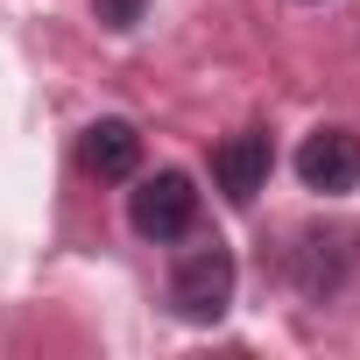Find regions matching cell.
Wrapping results in <instances>:
<instances>
[{
  "label": "cell",
  "instance_id": "cell-1",
  "mask_svg": "<svg viewBox=\"0 0 360 360\" xmlns=\"http://www.w3.org/2000/svg\"><path fill=\"white\" fill-rule=\"evenodd\" d=\"M233 283H240L233 248L226 240H191L176 255V269H169V311L184 325H219L233 311Z\"/></svg>",
  "mask_w": 360,
  "mask_h": 360
},
{
  "label": "cell",
  "instance_id": "cell-2",
  "mask_svg": "<svg viewBox=\"0 0 360 360\" xmlns=\"http://www.w3.org/2000/svg\"><path fill=\"white\" fill-rule=\"evenodd\" d=\"M360 269V233L353 226H304L290 240V283L304 304H332Z\"/></svg>",
  "mask_w": 360,
  "mask_h": 360
},
{
  "label": "cell",
  "instance_id": "cell-3",
  "mask_svg": "<svg viewBox=\"0 0 360 360\" xmlns=\"http://www.w3.org/2000/svg\"><path fill=\"white\" fill-rule=\"evenodd\" d=\"M127 226H134L141 240H155V248L191 240V233H198V184H191L184 169L141 176V184L127 191Z\"/></svg>",
  "mask_w": 360,
  "mask_h": 360
},
{
  "label": "cell",
  "instance_id": "cell-4",
  "mask_svg": "<svg viewBox=\"0 0 360 360\" xmlns=\"http://www.w3.org/2000/svg\"><path fill=\"white\" fill-rule=\"evenodd\" d=\"M269 169H276L269 127H240V134H226V141L212 148V184H219L226 205H255V198L269 191Z\"/></svg>",
  "mask_w": 360,
  "mask_h": 360
},
{
  "label": "cell",
  "instance_id": "cell-5",
  "mask_svg": "<svg viewBox=\"0 0 360 360\" xmlns=\"http://www.w3.org/2000/svg\"><path fill=\"white\" fill-rule=\"evenodd\" d=\"M297 176H304V191H318V198L360 191V134L353 127H311L304 148H297Z\"/></svg>",
  "mask_w": 360,
  "mask_h": 360
},
{
  "label": "cell",
  "instance_id": "cell-6",
  "mask_svg": "<svg viewBox=\"0 0 360 360\" xmlns=\"http://www.w3.org/2000/svg\"><path fill=\"white\" fill-rule=\"evenodd\" d=\"M78 169L99 176V184H127L141 169V127L134 120H92L78 134Z\"/></svg>",
  "mask_w": 360,
  "mask_h": 360
},
{
  "label": "cell",
  "instance_id": "cell-7",
  "mask_svg": "<svg viewBox=\"0 0 360 360\" xmlns=\"http://www.w3.org/2000/svg\"><path fill=\"white\" fill-rule=\"evenodd\" d=\"M92 15H99V29H113V36H127L141 15H148V0H92Z\"/></svg>",
  "mask_w": 360,
  "mask_h": 360
},
{
  "label": "cell",
  "instance_id": "cell-8",
  "mask_svg": "<svg viewBox=\"0 0 360 360\" xmlns=\"http://www.w3.org/2000/svg\"><path fill=\"white\" fill-rule=\"evenodd\" d=\"M304 8H318V0H304Z\"/></svg>",
  "mask_w": 360,
  "mask_h": 360
}]
</instances>
